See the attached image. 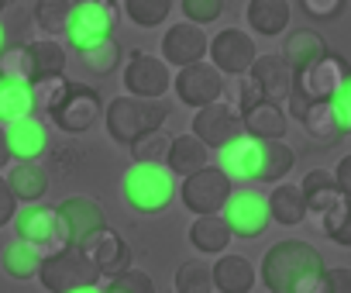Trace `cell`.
Wrapping results in <instances>:
<instances>
[{
    "instance_id": "6da1fadb",
    "label": "cell",
    "mask_w": 351,
    "mask_h": 293,
    "mask_svg": "<svg viewBox=\"0 0 351 293\" xmlns=\"http://www.w3.org/2000/svg\"><path fill=\"white\" fill-rule=\"evenodd\" d=\"M269 293H324V255L303 238L276 242L258 266Z\"/></svg>"
},
{
    "instance_id": "7a4b0ae2",
    "label": "cell",
    "mask_w": 351,
    "mask_h": 293,
    "mask_svg": "<svg viewBox=\"0 0 351 293\" xmlns=\"http://www.w3.org/2000/svg\"><path fill=\"white\" fill-rule=\"evenodd\" d=\"M180 190L176 176L165 163H131L121 176V200L134 214H162Z\"/></svg>"
},
{
    "instance_id": "3957f363",
    "label": "cell",
    "mask_w": 351,
    "mask_h": 293,
    "mask_svg": "<svg viewBox=\"0 0 351 293\" xmlns=\"http://www.w3.org/2000/svg\"><path fill=\"white\" fill-rule=\"evenodd\" d=\"M169 121V110L162 100H152V97H134V93H121L114 97L107 107H104V124H107V134L110 141L117 145H128L134 138H141L145 131L152 128H162Z\"/></svg>"
},
{
    "instance_id": "277c9868",
    "label": "cell",
    "mask_w": 351,
    "mask_h": 293,
    "mask_svg": "<svg viewBox=\"0 0 351 293\" xmlns=\"http://www.w3.org/2000/svg\"><path fill=\"white\" fill-rule=\"evenodd\" d=\"M35 279H42V286L52 290V293H93V290H104L100 272L93 269V262L83 255L80 245H62L56 252H45L42 269H38Z\"/></svg>"
},
{
    "instance_id": "5b68a950",
    "label": "cell",
    "mask_w": 351,
    "mask_h": 293,
    "mask_svg": "<svg viewBox=\"0 0 351 293\" xmlns=\"http://www.w3.org/2000/svg\"><path fill=\"white\" fill-rule=\"evenodd\" d=\"M121 18L117 0H73V11H69V25H66V45L73 52L104 42L114 35Z\"/></svg>"
},
{
    "instance_id": "8992f818",
    "label": "cell",
    "mask_w": 351,
    "mask_h": 293,
    "mask_svg": "<svg viewBox=\"0 0 351 293\" xmlns=\"http://www.w3.org/2000/svg\"><path fill=\"white\" fill-rule=\"evenodd\" d=\"M234 190V180L221 169V166H200L186 176H180V190H176V197L183 200V207L190 214H217L228 197Z\"/></svg>"
},
{
    "instance_id": "52a82bcc",
    "label": "cell",
    "mask_w": 351,
    "mask_h": 293,
    "mask_svg": "<svg viewBox=\"0 0 351 293\" xmlns=\"http://www.w3.org/2000/svg\"><path fill=\"white\" fill-rule=\"evenodd\" d=\"M121 83H124V93L162 100L172 90V73H169V62L162 56H152V52L138 49V52L128 56L124 73H121Z\"/></svg>"
},
{
    "instance_id": "ba28073f",
    "label": "cell",
    "mask_w": 351,
    "mask_h": 293,
    "mask_svg": "<svg viewBox=\"0 0 351 293\" xmlns=\"http://www.w3.org/2000/svg\"><path fill=\"white\" fill-rule=\"evenodd\" d=\"M172 90L180 97L183 107L197 110L204 104H214L224 97V73L214 66V62H190V66H180V73L172 76Z\"/></svg>"
},
{
    "instance_id": "9c48e42d",
    "label": "cell",
    "mask_w": 351,
    "mask_h": 293,
    "mask_svg": "<svg viewBox=\"0 0 351 293\" xmlns=\"http://www.w3.org/2000/svg\"><path fill=\"white\" fill-rule=\"evenodd\" d=\"M348 69H351V66H348L341 56L324 52V56H317L313 62H306L303 69L293 73V93H300L306 104H313V100H330L334 90L344 83Z\"/></svg>"
},
{
    "instance_id": "30bf717a",
    "label": "cell",
    "mask_w": 351,
    "mask_h": 293,
    "mask_svg": "<svg viewBox=\"0 0 351 293\" xmlns=\"http://www.w3.org/2000/svg\"><path fill=\"white\" fill-rule=\"evenodd\" d=\"M49 117H52V124H56L59 131H66V134H86V131L104 117V100H100V93H97L93 86L73 83L69 93L59 100V107H56Z\"/></svg>"
},
{
    "instance_id": "8fae6325",
    "label": "cell",
    "mask_w": 351,
    "mask_h": 293,
    "mask_svg": "<svg viewBox=\"0 0 351 293\" xmlns=\"http://www.w3.org/2000/svg\"><path fill=\"white\" fill-rule=\"evenodd\" d=\"M207 56L224 76H245L258 56V45L245 28H224L207 42Z\"/></svg>"
},
{
    "instance_id": "7c38bea8",
    "label": "cell",
    "mask_w": 351,
    "mask_h": 293,
    "mask_svg": "<svg viewBox=\"0 0 351 293\" xmlns=\"http://www.w3.org/2000/svg\"><path fill=\"white\" fill-rule=\"evenodd\" d=\"M228 228L234 238H262L265 228L272 224L269 218V200L262 194H252V190H231L228 204L221 207Z\"/></svg>"
},
{
    "instance_id": "4fadbf2b",
    "label": "cell",
    "mask_w": 351,
    "mask_h": 293,
    "mask_svg": "<svg viewBox=\"0 0 351 293\" xmlns=\"http://www.w3.org/2000/svg\"><path fill=\"white\" fill-rule=\"evenodd\" d=\"M11 224H14V238L32 242V245H38L42 252H56V248H62V235H59L56 207H45L42 200L18 207L14 218H11Z\"/></svg>"
},
{
    "instance_id": "5bb4252c",
    "label": "cell",
    "mask_w": 351,
    "mask_h": 293,
    "mask_svg": "<svg viewBox=\"0 0 351 293\" xmlns=\"http://www.w3.org/2000/svg\"><path fill=\"white\" fill-rule=\"evenodd\" d=\"M56 218H59L62 245H80L90 231H97L100 224H107V214H104V207L93 197H66L56 207Z\"/></svg>"
},
{
    "instance_id": "9a60e30c",
    "label": "cell",
    "mask_w": 351,
    "mask_h": 293,
    "mask_svg": "<svg viewBox=\"0 0 351 293\" xmlns=\"http://www.w3.org/2000/svg\"><path fill=\"white\" fill-rule=\"evenodd\" d=\"M80 248H83V255L93 262V269H97L100 276H117L121 269L131 266V248H128V242H124L114 228H107V224H100L97 231H90V235L80 242Z\"/></svg>"
},
{
    "instance_id": "2e32d148",
    "label": "cell",
    "mask_w": 351,
    "mask_h": 293,
    "mask_svg": "<svg viewBox=\"0 0 351 293\" xmlns=\"http://www.w3.org/2000/svg\"><path fill=\"white\" fill-rule=\"evenodd\" d=\"M217 166L234 180V183H248V180H258V169H262V138L241 131L234 134L231 141H224L217 149Z\"/></svg>"
},
{
    "instance_id": "e0dca14e",
    "label": "cell",
    "mask_w": 351,
    "mask_h": 293,
    "mask_svg": "<svg viewBox=\"0 0 351 293\" xmlns=\"http://www.w3.org/2000/svg\"><path fill=\"white\" fill-rule=\"evenodd\" d=\"M241 131H245V128H241V114H238L234 107L221 104V100L204 104V107H197V114H193V134L207 145V149H221L224 141H231V138L241 134Z\"/></svg>"
},
{
    "instance_id": "ac0fdd59",
    "label": "cell",
    "mask_w": 351,
    "mask_h": 293,
    "mask_svg": "<svg viewBox=\"0 0 351 293\" xmlns=\"http://www.w3.org/2000/svg\"><path fill=\"white\" fill-rule=\"evenodd\" d=\"M207 32L204 25H193V21H180V25H169L165 35H162V59L169 66H190L197 59L207 56Z\"/></svg>"
},
{
    "instance_id": "d6986e66",
    "label": "cell",
    "mask_w": 351,
    "mask_h": 293,
    "mask_svg": "<svg viewBox=\"0 0 351 293\" xmlns=\"http://www.w3.org/2000/svg\"><path fill=\"white\" fill-rule=\"evenodd\" d=\"M4 134H8V149L14 159H42L49 152V128L35 117V110L8 121Z\"/></svg>"
},
{
    "instance_id": "ffe728a7",
    "label": "cell",
    "mask_w": 351,
    "mask_h": 293,
    "mask_svg": "<svg viewBox=\"0 0 351 293\" xmlns=\"http://www.w3.org/2000/svg\"><path fill=\"white\" fill-rule=\"evenodd\" d=\"M248 76L258 83V90H262L265 100L286 104V97L293 90V69H289V62L282 56H262L258 52L255 62H252V69H248Z\"/></svg>"
},
{
    "instance_id": "44dd1931",
    "label": "cell",
    "mask_w": 351,
    "mask_h": 293,
    "mask_svg": "<svg viewBox=\"0 0 351 293\" xmlns=\"http://www.w3.org/2000/svg\"><path fill=\"white\" fill-rule=\"evenodd\" d=\"M289 18H293L289 0H248V8H245L248 28L262 38H279L289 28Z\"/></svg>"
},
{
    "instance_id": "7402d4cb",
    "label": "cell",
    "mask_w": 351,
    "mask_h": 293,
    "mask_svg": "<svg viewBox=\"0 0 351 293\" xmlns=\"http://www.w3.org/2000/svg\"><path fill=\"white\" fill-rule=\"evenodd\" d=\"M4 180L14 190L18 204H35L49 194V169L38 166V159H14Z\"/></svg>"
},
{
    "instance_id": "603a6c76",
    "label": "cell",
    "mask_w": 351,
    "mask_h": 293,
    "mask_svg": "<svg viewBox=\"0 0 351 293\" xmlns=\"http://www.w3.org/2000/svg\"><path fill=\"white\" fill-rule=\"evenodd\" d=\"M210 276H214V290L221 293H248L258 283L255 266L245 255H228V252L217 255V262L210 266Z\"/></svg>"
},
{
    "instance_id": "cb8c5ba5",
    "label": "cell",
    "mask_w": 351,
    "mask_h": 293,
    "mask_svg": "<svg viewBox=\"0 0 351 293\" xmlns=\"http://www.w3.org/2000/svg\"><path fill=\"white\" fill-rule=\"evenodd\" d=\"M241 128H245L248 134L262 138V141H269V138H286V131H289V114H286V107L276 104V100H258L252 110L241 114Z\"/></svg>"
},
{
    "instance_id": "d4e9b609",
    "label": "cell",
    "mask_w": 351,
    "mask_h": 293,
    "mask_svg": "<svg viewBox=\"0 0 351 293\" xmlns=\"http://www.w3.org/2000/svg\"><path fill=\"white\" fill-rule=\"evenodd\" d=\"M231 228L224 221V214H197V221L190 224V245L200 252V255H221L231 248Z\"/></svg>"
},
{
    "instance_id": "484cf974",
    "label": "cell",
    "mask_w": 351,
    "mask_h": 293,
    "mask_svg": "<svg viewBox=\"0 0 351 293\" xmlns=\"http://www.w3.org/2000/svg\"><path fill=\"white\" fill-rule=\"evenodd\" d=\"M269 200V218L282 228H293V224H303L310 214H306V197L300 190V183H276L272 194L265 197Z\"/></svg>"
},
{
    "instance_id": "4316f807",
    "label": "cell",
    "mask_w": 351,
    "mask_h": 293,
    "mask_svg": "<svg viewBox=\"0 0 351 293\" xmlns=\"http://www.w3.org/2000/svg\"><path fill=\"white\" fill-rule=\"evenodd\" d=\"M210 163V149L193 134V131H183V134H172V145H169V156H165V166L176 173V176H186L200 166Z\"/></svg>"
},
{
    "instance_id": "83f0119b",
    "label": "cell",
    "mask_w": 351,
    "mask_h": 293,
    "mask_svg": "<svg viewBox=\"0 0 351 293\" xmlns=\"http://www.w3.org/2000/svg\"><path fill=\"white\" fill-rule=\"evenodd\" d=\"M300 121H303L306 138L317 145V149H334V145L344 138V131L337 128V117H334V110H330L327 100H313V104L303 110Z\"/></svg>"
},
{
    "instance_id": "f1b7e54d",
    "label": "cell",
    "mask_w": 351,
    "mask_h": 293,
    "mask_svg": "<svg viewBox=\"0 0 351 293\" xmlns=\"http://www.w3.org/2000/svg\"><path fill=\"white\" fill-rule=\"evenodd\" d=\"M32 110H35L32 83L0 69V124H8V121H14V117H25V114H32Z\"/></svg>"
},
{
    "instance_id": "f546056e",
    "label": "cell",
    "mask_w": 351,
    "mask_h": 293,
    "mask_svg": "<svg viewBox=\"0 0 351 293\" xmlns=\"http://www.w3.org/2000/svg\"><path fill=\"white\" fill-rule=\"evenodd\" d=\"M300 190H303V197H306V214H313V218H320L324 211H330V207L344 197V194L337 190L330 169H310V173L300 180Z\"/></svg>"
},
{
    "instance_id": "4dcf8cb0",
    "label": "cell",
    "mask_w": 351,
    "mask_h": 293,
    "mask_svg": "<svg viewBox=\"0 0 351 293\" xmlns=\"http://www.w3.org/2000/svg\"><path fill=\"white\" fill-rule=\"evenodd\" d=\"M25 49H28V59H32V83H35V80H42V76L66 73V62H69V56H66V45H62L59 38L45 35V38H35V42H28Z\"/></svg>"
},
{
    "instance_id": "1f68e13d",
    "label": "cell",
    "mask_w": 351,
    "mask_h": 293,
    "mask_svg": "<svg viewBox=\"0 0 351 293\" xmlns=\"http://www.w3.org/2000/svg\"><path fill=\"white\" fill-rule=\"evenodd\" d=\"M324 52H327V42H324L320 32H313V28H296V32L286 35L279 56H282V59L289 62V69L296 73V69H303L306 62H313V59L324 56Z\"/></svg>"
},
{
    "instance_id": "d6a6232c",
    "label": "cell",
    "mask_w": 351,
    "mask_h": 293,
    "mask_svg": "<svg viewBox=\"0 0 351 293\" xmlns=\"http://www.w3.org/2000/svg\"><path fill=\"white\" fill-rule=\"evenodd\" d=\"M42 259H45V252H42L38 245L14 238V242L4 248V259H0V262H4V272H8L11 279L25 283V279H35V276H38Z\"/></svg>"
},
{
    "instance_id": "836d02e7",
    "label": "cell",
    "mask_w": 351,
    "mask_h": 293,
    "mask_svg": "<svg viewBox=\"0 0 351 293\" xmlns=\"http://www.w3.org/2000/svg\"><path fill=\"white\" fill-rule=\"evenodd\" d=\"M296 166V152L282 138H269L262 141V169H258V180L262 183H279L289 176V169Z\"/></svg>"
},
{
    "instance_id": "e575fe53",
    "label": "cell",
    "mask_w": 351,
    "mask_h": 293,
    "mask_svg": "<svg viewBox=\"0 0 351 293\" xmlns=\"http://www.w3.org/2000/svg\"><path fill=\"white\" fill-rule=\"evenodd\" d=\"M80 62H83L93 76H107V73H114V69L121 66V45L114 42V35L104 38V42H93V45L80 49Z\"/></svg>"
},
{
    "instance_id": "d590c367",
    "label": "cell",
    "mask_w": 351,
    "mask_h": 293,
    "mask_svg": "<svg viewBox=\"0 0 351 293\" xmlns=\"http://www.w3.org/2000/svg\"><path fill=\"white\" fill-rule=\"evenodd\" d=\"M121 11L134 28H158L172 11V0H121Z\"/></svg>"
},
{
    "instance_id": "8d00e7d4",
    "label": "cell",
    "mask_w": 351,
    "mask_h": 293,
    "mask_svg": "<svg viewBox=\"0 0 351 293\" xmlns=\"http://www.w3.org/2000/svg\"><path fill=\"white\" fill-rule=\"evenodd\" d=\"M169 145H172V131H165V124H162V128H152L141 138H134L128 149H131V159H138V163H165Z\"/></svg>"
},
{
    "instance_id": "74e56055",
    "label": "cell",
    "mask_w": 351,
    "mask_h": 293,
    "mask_svg": "<svg viewBox=\"0 0 351 293\" xmlns=\"http://www.w3.org/2000/svg\"><path fill=\"white\" fill-rule=\"evenodd\" d=\"M69 11H73V0H38V4H35V25L45 35L59 38V35H66Z\"/></svg>"
},
{
    "instance_id": "f35d334b",
    "label": "cell",
    "mask_w": 351,
    "mask_h": 293,
    "mask_svg": "<svg viewBox=\"0 0 351 293\" xmlns=\"http://www.w3.org/2000/svg\"><path fill=\"white\" fill-rule=\"evenodd\" d=\"M73 80H66V73H56V76H42L32 83V93H35V110H45L52 114L59 107V100L69 93Z\"/></svg>"
},
{
    "instance_id": "ab89813d",
    "label": "cell",
    "mask_w": 351,
    "mask_h": 293,
    "mask_svg": "<svg viewBox=\"0 0 351 293\" xmlns=\"http://www.w3.org/2000/svg\"><path fill=\"white\" fill-rule=\"evenodd\" d=\"M176 290L180 293H207L214 290V276H210V266L193 259V262H183L176 269Z\"/></svg>"
},
{
    "instance_id": "60d3db41",
    "label": "cell",
    "mask_w": 351,
    "mask_h": 293,
    "mask_svg": "<svg viewBox=\"0 0 351 293\" xmlns=\"http://www.w3.org/2000/svg\"><path fill=\"white\" fill-rule=\"evenodd\" d=\"M104 290H107V293H152L155 283H152V276H148L145 269L128 266V269H121L117 276H110V279L104 283Z\"/></svg>"
},
{
    "instance_id": "b9f144b4",
    "label": "cell",
    "mask_w": 351,
    "mask_h": 293,
    "mask_svg": "<svg viewBox=\"0 0 351 293\" xmlns=\"http://www.w3.org/2000/svg\"><path fill=\"white\" fill-rule=\"evenodd\" d=\"M186 21L193 25H214L224 14V0H180Z\"/></svg>"
},
{
    "instance_id": "7bdbcfd3",
    "label": "cell",
    "mask_w": 351,
    "mask_h": 293,
    "mask_svg": "<svg viewBox=\"0 0 351 293\" xmlns=\"http://www.w3.org/2000/svg\"><path fill=\"white\" fill-rule=\"evenodd\" d=\"M327 104H330V110H334V117H337V128H341L344 134H351V69H348L344 83L334 90V97H330Z\"/></svg>"
},
{
    "instance_id": "ee69618b",
    "label": "cell",
    "mask_w": 351,
    "mask_h": 293,
    "mask_svg": "<svg viewBox=\"0 0 351 293\" xmlns=\"http://www.w3.org/2000/svg\"><path fill=\"white\" fill-rule=\"evenodd\" d=\"M344 4H348V0H300L303 14L313 18V21H334L344 11Z\"/></svg>"
},
{
    "instance_id": "f6af8a7d",
    "label": "cell",
    "mask_w": 351,
    "mask_h": 293,
    "mask_svg": "<svg viewBox=\"0 0 351 293\" xmlns=\"http://www.w3.org/2000/svg\"><path fill=\"white\" fill-rule=\"evenodd\" d=\"M324 293H351V269L348 266H324Z\"/></svg>"
},
{
    "instance_id": "bcb514c9",
    "label": "cell",
    "mask_w": 351,
    "mask_h": 293,
    "mask_svg": "<svg viewBox=\"0 0 351 293\" xmlns=\"http://www.w3.org/2000/svg\"><path fill=\"white\" fill-rule=\"evenodd\" d=\"M258 100H265V97H262L258 83L245 73V76H241V86H238V104H234V110H238V114H245V110H252Z\"/></svg>"
},
{
    "instance_id": "7dc6e473",
    "label": "cell",
    "mask_w": 351,
    "mask_h": 293,
    "mask_svg": "<svg viewBox=\"0 0 351 293\" xmlns=\"http://www.w3.org/2000/svg\"><path fill=\"white\" fill-rule=\"evenodd\" d=\"M327 238H330L334 245H341V248H351V197H348V204H344L337 224L327 231Z\"/></svg>"
},
{
    "instance_id": "c3c4849f",
    "label": "cell",
    "mask_w": 351,
    "mask_h": 293,
    "mask_svg": "<svg viewBox=\"0 0 351 293\" xmlns=\"http://www.w3.org/2000/svg\"><path fill=\"white\" fill-rule=\"evenodd\" d=\"M14 211H18V197H14V190L8 187V180L0 176V228H4V224H11Z\"/></svg>"
},
{
    "instance_id": "681fc988",
    "label": "cell",
    "mask_w": 351,
    "mask_h": 293,
    "mask_svg": "<svg viewBox=\"0 0 351 293\" xmlns=\"http://www.w3.org/2000/svg\"><path fill=\"white\" fill-rule=\"evenodd\" d=\"M330 173H334V183H337V190H341L344 197H351V152H348V156H341V163H337Z\"/></svg>"
},
{
    "instance_id": "f907efd6",
    "label": "cell",
    "mask_w": 351,
    "mask_h": 293,
    "mask_svg": "<svg viewBox=\"0 0 351 293\" xmlns=\"http://www.w3.org/2000/svg\"><path fill=\"white\" fill-rule=\"evenodd\" d=\"M11 163H14V156H11V149H8V134H4V124H0V173H4Z\"/></svg>"
},
{
    "instance_id": "816d5d0a",
    "label": "cell",
    "mask_w": 351,
    "mask_h": 293,
    "mask_svg": "<svg viewBox=\"0 0 351 293\" xmlns=\"http://www.w3.org/2000/svg\"><path fill=\"white\" fill-rule=\"evenodd\" d=\"M4 49H8V28L0 25V52H4Z\"/></svg>"
},
{
    "instance_id": "f5cc1de1",
    "label": "cell",
    "mask_w": 351,
    "mask_h": 293,
    "mask_svg": "<svg viewBox=\"0 0 351 293\" xmlns=\"http://www.w3.org/2000/svg\"><path fill=\"white\" fill-rule=\"evenodd\" d=\"M8 4H11V0H0V11H4V8H8Z\"/></svg>"
}]
</instances>
